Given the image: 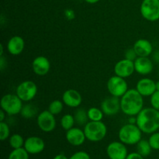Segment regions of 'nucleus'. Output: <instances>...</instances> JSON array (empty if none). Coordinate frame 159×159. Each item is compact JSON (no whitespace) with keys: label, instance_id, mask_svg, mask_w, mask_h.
Returning <instances> with one entry per match:
<instances>
[{"label":"nucleus","instance_id":"nucleus-1","mask_svg":"<svg viewBox=\"0 0 159 159\" xmlns=\"http://www.w3.org/2000/svg\"><path fill=\"white\" fill-rule=\"evenodd\" d=\"M136 124L142 133L152 134L159 130V110L153 107L143 108L136 116Z\"/></svg>","mask_w":159,"mask_h":159},{"label":"nucleus","instance_id":"nucleus-2","mask_svg":"<svg viewBox=\"0 0 159 159\" xmlns=\"http://www.w3.org/2000/svg\"><path fill=\"white\" fill-rule=\"evenodd\" d=\"M144 96L136 89H130L120 97L121 111L129 116H135L143 110Z\"/></svg>","mask_w":159,"mask_h":159},{"label":"nucleus","instance_id":"nucleus-3","mask_svg":"<svg viewBox=\"0 0 159 159\" xmlns=\"http://www.w3.org/2000/svg\"><path fill=\"white\" fill-rule=\"evenodd\" d=\"M120 141L127 145L137 144L142 138V131L140 130L136 124H125L120 129L118 132Z\"/></svg>","mask_w":159,"mask_h":159},{"label":"nucleus","instance_id":"nucleus-4","mask_svg":"<svg viewBox=\"0 0 159 159\" xmlns=\"http://www.w3.org/2000/svg\"><path fill=\"white\" fill-rule=\"evenodd\" d=\"M83 130L88 141L99 142L107 136V127L102 121H89L84 126Z\"/></svg>","mask_w":159,"mask_h":159},{"label":"nucleus","instance_id":"nucleus-5","mask_svg":"<svg viewBox=\"0 0 159 159\" xmlns=\"http://www.w3.org/2000/svg\"><path fill=\"white\" fill-rule=\"evenodd\" d=\"M2 110H4L9 116H15L21 112L23 108V101L16 94H6L2 97L0 102Z\"/></svg>","mask_w":159,"mask_h":159},{"label":"nucleus","instance_id":"nucleus-6","mask_svg":"<svg viewBox=\"0 0 159 159\" xmlns=\"http://www.w3.org/2000/svg\"><path fill=\"white\" fill-rule=\"evenodd\" d=\"M141 16L146 20L155 22L159 20V0H143L140 7Z\"/></svg>","mask_w":159,"mask_h":159},{"label":"nucleus","instance_id":"nucleus-7","mask_svg":"<svg viewBox=\"0 0 159 159\" xmlns=\"http://www.w3.org/2000/svg\"><path fill=\"white\" fill-rule=\"evenodd\" d=\"M16 94L23 102H30L37 94V85L33 81L26 80L19 84L16 89Z\"/></svg>","mask_w":159,"mask_h":159},{"label":"nucleus","instance_id":"nucleus-8","mask_svg":"<svg viewBox=\"0 0 159 159\" xmlns=\"http://www.w3.org/2000/svg\"><path fill=\"white\" fill-rule=\"evenodd\" d=\"M107 89L111 96L120 98L128 90V85L125 79L115 75L108 79Z\"/></svg>","mask_w":159,"mask_h":159},{"label":"nucleus","instance_id":"nucleus-9","mask_svg":"<svg viewBox=\"0 0 159 159\" xmlns=\"http://www.w3.org/2000/svg\"><path fill=\"white\" fill-rule=\"evenodd\" d=\"M37 126L42 131L49 133L55 129L56 123L55 116L49 110H43L37 115Z\"/></svg>","mask_w":159,"mask_h":159},{"label":"nucleus","instance_id":"nucleus-10","mask_svg":"<svg viewBox=\"0 0 159 159\" xmlns=\"http://www.w3.org/2000/svg\"><path fill=\"white\" fill-rule=\"evenodd\" d=\"M107 154L110 159H126L128 155L126 144L121 141H113L109 144Z\"/></svg>","mask_w":159,"mask_h":159},{"label":"nucleus","instance_id":"nucleus-11","mask_svg":"<svg viewBox=\"0 0 159 159\" xmlns=\"http://www.w3.org/2000/svg\"><path fill=\"white\" fill-rule=\"evenodd\" d=\"M101 110L107 116H114L121 110L120 98L110 96L104 99L101 103Z\"/></svg>","mask_w":159,"mask_h":159},{"label":"nucleus","instance_id":"nucleus-12","mask_svg":"<svg viewBox=\"0 0 159 159\" xmlns=\"http://www.w3.org/2000/svg\"><path fill=\"white\" fill-rule=\"evenodd\" d=\"M134 71L135 68L134 61L126 58L116 62L114 66L115 75L124 79L131 76Z\"/></svg>","mask_w":159,"mask_h":159},{"label":"nucleus","instance_id":"nucleus-13","mask_svg":"<svg viewBox=\"0 0 159 159\" xmlns=\"http://www.w3.org/2000/svg\"><path fill=\"white\" fill-rule=\"evenodd\" d=\"M25 149L31 155L40 154L44 150L45 143L43 140L40 137L31 136L25 140L24 146Z\"/></svg>","mask_w":159,"mask_h":159},{"label":"nucleus","instance_id":"nucleus-14","mask_svg":"<svg viewBox=\"0 0 159 159\" xmlns=\"http://www.w3.org/2000/svg\"><path fill=\"white\" fill-rule=\"evenodd\" d=\"M64 104L71 108H78L82 104V96L79 91L73 89L66 90L62 95Z\"/></svg>","mask_w":159,"mask_h":159},{"label":"nucleus","instance_id":"nucleus-15","mask_svg":"<svg viewBox=\"0 0 159 159\" xmlns=\"http://www.w3.org/2000/svg\"><path fill=\"white\" fill-rule=\"evenodd\" d=\"M32 68L37 75L44 76L50 71L51 63L48 57L44 56H38L33 61Z\"/></svg>","mask_w":159,"mask_h":159},{"label":"nucleus","instance_id":"nucleus-16","mask_svg":"<svg viewBox=\"0 0 159 159\" xmlns=\"http://www.w3.org/2000/svg\"><path fill=\"white\" fill-rule=\"evenodd\" d=\"M65 138L67 141L72 146L82 145L86 139L84 130H81L79 127H72L70 130H67Z\"/></svg>","mask_w":159,"mask_h":159},{"label":"nucleus","instance_id":"nucleus-17","mask_svg":"<svg viewBox=\"0 0 159 159\" xmlns=\"http://www.w3.org/2000/svg\"><path fill=\"white\" fill-rule=\"evenodd\" d=\"M136 89L142 96H151L156 91V82L148 78H144L138 82Z\"/></svg>","mask_w":159,"mask_h":159},{"label":"nucleus","instance_id":"nucleus-18","mask_svg":"<svg viewBox=\"0 0 159 159\" xmlns=\"http://www.w3.org/2000/svg\"><path fill=\"white\" fill-rule=\"evenodd\" d=\"M134 63L135 71L141 75H147L153 71V63L148 57H138Z\"/></svg>","mask_w":159,"mask_h":159},{"label":"nucleus","instance_id":"nucleus-19","mask_svg":"<svg viewBox=\"0 0 159 159\" xmlns=\"http://www.w3.org/2000/svg\"><path fill=\"white\" fill-rule=\"evenodd\" d=\"M133 48L138 57H149L153 51V46L147 39H139L135 41Z\"/></svg>","mask_w":159,"mask_h":159},{"label":"nucleus","instance_id":"nucleus-20","mask_svg":"<svg viewBox=\"0 0 159 159\" xmlns=\"http://www.w3.org/2000/svg\"><path fill=\"white\" fill-rule=\"evenodd\" d=\"M25 48V41L20 36H13L7 43V50L12 55L16 56L21 54Z\"/></svg>","mask_w":159,"mask_h":159},{"label":"nucleus","instance_id":"nucleus-21","mask_svg":"<svg viewBox=\"0 0 159 159\" xmlns=\"http://www.w3.org/2000/svg\"><path fill=\"white\" fill-rule=\"evenodd\" d=\"M74 117L75 124L79 126H85L89 120L87 111L83 108H78L74 113Z\"/></svg>","mask_w":159,"mask_h":159},{"label":"nucleus","instance_id":"nucleus-22","mask_svg":"<svg viewBox=\"0 0 159 159\" xmlns=\"http://www.w3.org/2000/svg\"><path fill=\"white\" fill-rule=\"evenodd\" d=\"M37 112H38V109L33 104H26V105L23 106L20 114L23 118L31 119L37 116Z\"/></svg>","mask_w":159,"mask_h":159},{"label":"nucleus","instance_id":"nucleus-23","mask_svg":"<svg viewBox=\"0 0 159 159\" xmlns=\"http://www.w3.org/2000/svg\"><path fill=\"white\" fill-rule=\"evenodd\" d=\"M152 147H151L149 141L147 140L141 139L139 142L137 144V152L142 155L143 157H147L152 152Z\"/></svg>","mask_w":159,"mask_h":159},{"label":"nucleus","instance_id":"nucleus-24","mask_svg":"<svg viewBox=\"0 0 159 159\" xmlns=\"http://www.w3.org/2000/svg\"><path fill=\"white\" fill-rule=\"evenodd\" d=\"M89 120L90 121H102L104 113L101 109L97 107H91L87 110Z\"/></svg>","mask_w":159,"mask_h":159},{"label":"nucleus","instance_id":"nucleus-25","mask_svg":"<svg viewBox=\"0 0 159 159\" xmlns=\"http://www.w3.org/2000/svg\"><path fill=\"white\" fill-rule=\"evenodd\" d=\"M9 143L12 149L20 148H23V146H24L25 140L19 134H14L9 137Z\"/></svg>","mask_w":159,"mask_h":159},{"label":"nucleus","instance_id":"nucleus-26","mask_svg":"<svg viewBox=\"0 0 159 159\" xmlns=\"http://www.w3.org/2000/svg\"><path fill=\"white\" fill-rule=\"evenodd\" d=\"M61 126L62 128L65 130H68L74 127L75 124V120L74 115L69 114L67 113L65 114L61 119Z\"/></svg>","mask_w":159,"mask_h":159},{"label":"nucleus","instance_id":"nucleus-27","mask_svg":"<svg viewBox=\"0 0 159 159\" xmlns=\"http://www.w3.org/2000/svg\"><path fill=\"white\" fill-rule=\"evenodd\" d=\"M29 155L27 151L24 148L12 149L9 153L8 159H29Z\"/></svg>","mask_w":159,"mask_h":159},{"label":"nucleus","instance_id":"nucleus-28","mask_svg":"<svg viewBox=\"0 0 159 159\" xmlns=\"http://www.w3.org/2000/svg\"><path fill=\"white\" fill-rule=\"evenodd\" d=\"M64 108V102L63 101L58 100V99H55V100L52 101L51 103L49 104L48 107V110L51 112L52 114L55 115L59 114L62 112Z\"/></svg>","mask_w":159,"mask_h":159},{"label":"nucleus","instance_id":"nucleus-29","mask_svg":"<svg viewBox=\"0 0 159 159\" xmlns=\"http://www.w3.org/2000/svg\"><path fill=\"white\" fill-rule=\"evenodd\" d=\"M10 135V129L7 123L0 122V140L2 141H6L7 138H9Z\"/></svg>","mask_w":159,"mask_h":159},{"label":"nucleus","instance_id":"nucleus-30","mask_svg":"<svg viewBox=\"0 0 159 159\" xmlns=\"http://www.w3.org/2000/svg\"><path fill=\"white\" fill-rule=\"evenodd\" d=\"M148 141L153 150H159V132H155L152 134Z\"/></svg>","mask_w":159,"mask_h":159},{"label":"nucleus","instance_id":"nucleus-31","mask_svg":"<svg viewBox=\"0 0 159 159\" xmlns=\"http://www.w3.org/2000/svg\"><path fill=\"white\" fill-rule=\"evenodd\" d=\"M150 102L152 107L156 109L157 110H159V91H158V90H156L151 96Z\"/></svg>","mask_w":159,"mask_h":159},{"label":"nucleus","instance_id":"nucleus-32","mask_svg":"<svg viewBox=\"0 0 159 159\" xmlns=\"http://www.w3.org/2000/svg\"><path fill=\"white\" fill-rule=\"evenodd\" d=\"M125 57L124 58L127 59V60L132 61H134L137 58H138V55H137L136 52H135L134 49L133 48H129L127 51H125Z\"/></svg>","mask_w":159,"mask_h":159},{"label":"nucleus","instance_id":"nucleus-33","mask_svg":"<svg viewBox=\"0 0 159 159\" xmlns=\"http://www.w3.org/2000/svg\"><path fill=\"white\" fill-rule=\"evenodd\" d=\"M69 159H91V158L87 152L80 151V152H77L73 154Z\"/></svg>","mask_w":159,"mask_h":159},{"label":"nucleus","instance_id":"nucleus-34","mask_svg":"<svg viewBox=\"0 0 159 159\" xmlns=\"http://www.w3.org/2000/svg\"><path fill=\"white\" fill-rule=\"evenodd\" d=\"M65 16L67 20H74L75 17V13L73 9H67L65 10Z\"/></svg>","mask_w":159,"mask_h":159},{"label":"nucleus","instance_id":"nucleus-35","mask_svg":"<svg viewBox=\"0 0 159 159\" xmlns=\"http://www.w3.org/2000/svg\"><path fill=\"white\" fill-rule=\"evenodd\" d=\"M126 159H144V157L140 155L138 152H132V153L128 154Z\"/></svg>","mask_w":159,"mask_h":159},{"label":"nucleus","instance_id":"nucleus-36","mask_svg":"<svg viewBox=\"0 0 159 159\" xmlns=\"http://www.w3.org/2000/svg\"><path fill=\"white\" fill-rule=\"evenodd\" d=\"M5 67H6V61H5V57L3 56H0V69L2 71Z\"/></svg>","mask_w":159,"mask_h":159},{"label":"nucleus","instance_id":"nucleus-37","mask_svg":"<svg viewBox=\"0 0 159 159\" xmlns=\"http://www.w3.org/2000/svg\"><path fill=\"white\" fill-rule=\"evenodd\" d=\"M6 113L3 110H0V122H2V121H4V119L5 117H6Z\"/></svg>","mask_w":159,"mask_h":159},{"label":"nucleus","instance_id":"nucleus-38","mask_svg":"<svg viewBox=\"0 0 159 159\" xmlns=\"http://www.w3.org/2000/svg\"><path fill=\"white\" fill-rule=\"evenodd\" d=\"M53 159H69V158H68V157H67L66 155H64V154H59V155H57L56 156H54Z\"/></svg>","mask_w":159,"mask_h":159},{"label":"nucleus","instance_id":"nucleus-39","mask_svg":"<svg viewBox=\"0 0 159 159\" xmlns=\"http://www.w3.org/2000/svg\"><path fill=\"white\" fill-rule=\"evenodd\" d=\"M87 3H89V4H95V3L99 2L100 0H85Z\"/></svg>","mask_w":159,"mask_h":159},{"label":"nucleus","instance_id":"nucleus-40","mask_svg":"<svg viewBox=\"0 0 159 159\" xmlns=\"http://www.w3.org/2000/svg\"><path fill=\"white\" fill-rule=\"evenodd\" d=\"M0 56H3V45L2 43L0 44Z\"/></svg>","mask_w":159,"mask_h":159},{"label":"nucleus","instance_id":"nucleus-41","mask_svg":"<svg viewBox=\"0 0 159 159\" xmlns=\"http://www.w3.org/2000/svg\"><path fill=\"white\" fill-rule=\"evenodd\" d=\"M156 90L159 91V80L158 82H156Z\"/></svg>","mask_w":159,"mask_h":159},{"label":"nucleus","instance_id":"nucleus-42","mask_svg":"<svg viewBox=\"0 0 159 159\" xmlns=\"http://www.w3.org/2000/svg\"><path fill=\"white\" fill-rule=\"evenodd\" d=\"M32 1H38V0H32Z\"/></svg>","mask_w":159,"mask_h":159}]
</instances>
